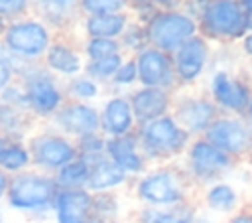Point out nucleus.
Here are the masks:
<instances>
[{"label": "nucleus", "mask_w": 252, "mask_h": 223, "mask_svg": "<svg viewBox=\"0 0 252 223\" xmlns=\"http://www.w3.org/2000/svg\"><path fill=\"white\" fill-rule=\"evenodd\" d=\"M134 199L144 207H173L193 199V184L179 162L150 166L130 182Z\"/></svg>", "instance_id": "1"}, {"label": "nucleus", "mask_w": 252, "mask_h": 223, "mask_svg": "<svg viewBox=\"0 0 252 223\" xmlns=\"http://www.w3.org/2000/svg\"><path fill=\"white\" fill-rule=\"evenodd\" d=\"M57 189L59 187L51 174L30 168L10 176L4 207L8 213L22 215L32 223H45L51 217V205Z\"/></svg>", "instance_id": "2"}, {"label": "nucleus", "mask_w": 252, "mask_h": 223, "mask_svg": "<svg viewBox=\"0 0 252 223\" xmlns=\"http://www.w3.org/2000/svg\"><path fill=\"white\" fill-rule=\"evenodd\" d=\"M136 138L150 166L179 162L189 142L193 140V136L185 128H181L171 114L159 116L152 122L138 126Z\"/></svg>", "instance_id": "3"}, {"label": "nucleus", "mask_w": 252, "mask_h": 223, "mask_svg": "<svg viewBox=\"0 0 252 223\" xmlns=\"http://www.w3.org/2000/svg\"><path fill=\"white\" fill-rule=\"evenodd\" d=\"M16 81L24 89L30 114L39 124H47L53 118V114L61 109V105L67 101L63 91V81L51 75L41 65V61L26 65L18 73Z\"/></svg>", "instance_id": "4"}, {"label": "nucleus", "mask_w": 252, "mask_h": 223, "mask_svg": "<svg viewBox=\"0 0 252 223\" xmlns=\"http://www.w3.org/2000/svg\"><path fill=\"white\" fill-rule=\"evenodd\" d=\"M179 166L183 168L193 187L203 189L215 182L226 180V176L236 170V160L219 150L203 136H195L181 156Z\"/></svg>", "instance_id": "5"}, {"label": "nucleus", "mask_w": 252, "mask_h": 223, "mask_svg": "<svg viewBox=\"0 0 252 223\" xmlns=\"http://www.w3.org/2000/svg\"><path fill=\"white\" fill-rule=\"evenodd\" d=\"M55 34L33 14L22 16L18 20L8 22V28L0 39L4 49L22 61L39 63Z\"/></svg>", "instance_id": "6"}, {"label": "nucleus", "mask_w": 252, "mask_h": 223, "mask_svg": "<svg viewBox=\"0 0 252 223\" xmlns=\"http://www.w3.org/2000/svg\"><path fill=\"white\" fill-rule=\"evenodd\" d=\"M199 34L209 41H238L246 32V12L238 0H209L197 18Z\"/></svg>", "instance_id": "7"}, {"label": "nucleus", "mask_w": 252, "mask_h": 223, "mask_svg": "<svg viewBox=\"0 0 252 223\" xmlns=\"http://www.w3.org/2000/svg\"><path fill=\"white\" fill-rule=\"evenodd\" d=\"M144 26L150 47H156L169 55L189 37L199 34L197 20L185 14L181 8L156 10Z\"/></svg>", "instance_id": "8"}, {"label": "nucleus", "mask_w": 252, "mask_h": 223, "mask_svg": "<svg viewBox=\"0 0 252 223\" xmlns=\"http://www.w3.org/2000/svg\"><path fill=\"white\" fill-rule=\"evenodd\" d=\"M26 142L32 154V168L43 174L53 176L61 166L77 158L75 140L57 132L49 124H37Z\"/></svg>", "instance_id": "9"}, {"label": "nucleus", "mask_w": 252, "mask_h": 223, "mask_svg": "<svg viewBox=\"0 0 252 223\" xmlns=\"http://www.w3.org/2000/svg\"><path fill=\"white\" fill-rule=\"evenodd\" d=\"M207 95L217 105L220 114L244 116L252 97V83L226 67H219L211 73Z\"/></svg>", "instance_id": "10"}, {"label": "nucleus", "mask_w": 252, "mask_h": 223, "mask_svg": "<svg viewBox=\"0 0 252 223\" xmlns=\"http://www.w3.org/2000/svg\"><path fill=\"white\" fill-rule=\"evenodd\" d=\"M169 114L179 122L181 128H185L195 138V136H203L205 134V130L220 114V111L209 99L207 93L175 91Z\"/></svg>", "instance_id": "11"}, {"label": "nucleus", "mask_w": 252, "mask_h": 223, "mask_svg": "<svg viewBox=\"0 0 252 223\" xmlns=\"http://www.w3.org/2000/svg\"><path fill=\"white\" fill-rule=\"evenodd\" d=\"M203 138L215 144L230 158H234L236 162L242 158H250L252 154V136L242 116L219 114L205 130Z\"/></svg>", "instance_id": "12"}, {"label": "nucleus", "mask_w": 252, "mask_h": 223, "mask_svg": "<svg viewBox=\"0 0 252 223\" xmlns=\"http://www.w3.org/2000/svg\"><path fill=\"white\" fill-rule=\"evenodd\" d=\"M211 55H213L211 41L207 37H203L201 34H197V36L189 37L185 43H181L171 53L177 87L185 89V87L195 85L209 69Z\"/></svg>", "instance_id": "13"}, {"label": "nucleus", "mask_w": 252, "mask_h": 223, "mask_svg": "<svg viewBox=\"0 0 252 223\" xmlns=\"http://www.w3.org/2000/svg\"><path fill=\"white\" fill-rule=\"evenodd\" d=\"M136 71H138V85L140 87H158L165 91H179L173 61L169 53H163L156 47H146L134 55Z\"/></svg>", "instance_id": "14"}, {"label": "nucleus", "mask_w": 252, "mask_h": 223, "mask_svg": "<svg viewBox=\"0 0 252 223\" xmlns=\"http://www.w3.org/2000/svg\"><path fill=\"white\" fill-rule=\"evenodd\" d=\"M47 124L57 132L77 140L85 134L98 132V107L94 103L65 101Z\"/></svg>", "instance_id": "15"}, {"label": "nucleus", "mask_w": 252, "mask_h": 223, "mask_svg": "<svg viewBox=\"0 0 252 223\" xmlns=\"http://www.w3.org/2000/svg\"><path fill=\"white\" fill-rule=\"evenodd\" d=\"M136 120L126 93H110L98 107V132L104 138H116L136 132Z\"/></svg>", "instance_id": "16"}, {"label": "nucleus", "mask_w": 252, "mask_h": 223, "mask_svg": "<svg viewBox=\"0 0 252 223\" xmlns=\"http://www.w3.org/2000/svg\"><path fill=\"white\" fill-rule=\"evenodd\" d=\"M41 65L59 81H67L83 73L85 57L81 53V47H77L71 39H67L65 36H55L41 57Z\"/></svg>", "instance_id": "17"}, {"label": "nucleus", "mask_w": 252, "mask_h": 223, "mask_svg": "<svg viewBox=\"0 0 252 223\" xmlns=\"http://www.w3.org/2000/svg\"><path fill=\"white\" fill-rule=\"evenodd\" d=\"M136 126H142L146 122H152L159 116H165L171 112V103H173V93L158 87H134L132 91L126 93Z\"/></svg>", "instance_id": "18"}, {"label": "nucleus", "mask_w": 252, "mask_h": 223, "mask_svg": "<svg viewBox=\"0 0 252 223\" xmlns=\"http://www.w3.org/2000/svg\"><path fill=\"white\" fill-rule=\"evenodd\" d=\"M104 156L112 164H116L130 180L142 176L150 168V162L146 160V156L140 150L136 132L124 134V136H116V138H106Z\"/></svg>", "instance_id": "19"}, {"label": "nucleus", "mask_w": 252, "mask_h": 223, "mask_svg": "<svg viewBox=\"0 0 252 223\" xmlns=\"http://www.w3.org/2000/svg\"><path fill=\"white\" fill-rule=\"evenodd\" d=\"M91 217L93 193L89 189H57L49 217L53 223H91Z\"/></svg>", "instance_id": "20"}, {"label": "nucleus", "mask_w": 252, "mask_h": 223, "mask_svg": "<svg viewBox=\"0 0 252 223\" xmlns=\"http://www.w3.org/2000/svg\"><path fill=\"white\" fill-rule=\"evenodd\" d=\"M53 34H65L73 30L83 14L79 0H32V12Z\"/></svg>", "instance_id": "21"}, {"label": "nucleus", "mask_w": 252, "mask_h": 223, "mask_svg": "<svg viewBox=\"0 0 252 223\" xmlns=\"http://www.w3.org/2000/svg\"><path fill=\"white\" fill-rule=\"evenodd\" d=\"M201 205L205 213L228 217L242 207V195L234 184H230L228 180H220L203 187Z\"/></svg>", "instance_id": "22"}, {"label": "nucleus", "mask_w": 252, "mask_h": 223, "mask_svg": "<svg viewBox=\"0 0 252 223\" xmlns=\"http://www.w3.org/2000/svg\"><path fill=\"white\" fill-rule=\"evenodd\" d=\"M91 170H89V180L85 189H89L91 193H102V191H120L122 187L130 186V178L116 166L112 164L106 156L89 162Z\"/></svg>", "instance_id": "23"}, {"label": "nucleus", "mask_w": 252, "mask_h": 223, "mask_svg": "<svg viewBox=\"0 0 252 223\" xmlns=\"http://www.w3.org/2000/svg\"><path fill=\"white\" fill-rule=\"evenodd\" d=\"M199 205L191 199L173 207H144L138 205L134 213V223H195L199 215Z\"/></svg>", "instance_id": "24"}, {"label": "nucleus", "mask_w": 252, "mask_h": 223, "mask_svg": "<svg viewBox=\"0 0 252 223\" xmlns=\"http://www.w3.org/2000/svg\"><path fill=\"white\" fill-rule=\"evenodd\" d=\"M37 120L22 109L0 103V136L12 142H26L37 128Z\"/></svg>", "instance_id": "25"}, {"label": "nucleus", "mask_w": 252, "mask_h": 223, "mask_svg": "<svg viewBox=\"0 0 252 223\" xmlns=\"http://www.w3.org/2000/svg\"><path fill=\"white\" fill-rule=\"evenodd\" d=\"M130 12H110V14H93L81 18V30L85 37H110L118 39L124 28L130 22Z\"/></svg>", "instance_id": "26"}, {"label": "nucleus", "mask_w": 252, "mask_h": 223, "mask_svg": "<svg viewBox=\"0 0 252 223\" xmlns=\"http://www.w3.org/2000/svg\"><path fill=\"white\" fill-rule=\"evenodd\" d=\"M30 168H32V154H30L28 142L6 140L0 150V170H4L8 176H14Z\"/></svg>", "instance_id": "27"}, {"label": "nucleus", "mask_w": 252, "mask_h": 223, "mask_svg": "<svg viewBox=\"0 0 252 223\" xmlns=\"http://www.w3.org/2000/svg\"><path fill=\"white\" fill-rule=\"evenodd\" d=\"M89 170H91V164L85 158L77 156L75 160H71L65 166H61L53 174V180H55L59 189H79V187L87 186Z\"/></svg>", "instance_id": "28"}, {"label": "nucleus", "mask_w": 252, "mask_h": 223, "mask_svg": "<svg viewBox=\"0 0 252 223\" xmlns=\"http://www.w3.org/2000/svg\"><path fill=\"white\" fill-rule=\"evenodd\" d=\"M63 91L67 101H79V103H94L96 99L102 97V85L85 73L63 81Z\"/></svg>", "instance_id": "29"}, {"label": "nucleus", "mask_w": 252, "mask_h": 223, "mask_svg": "<svg viewBox=\"0 0 252 223\" xmlns=\"http://www.w3.org/2000/svg\"><path fill=\"white\" fill-rule=\"evenodd\" d=\"M93 215L110 223H122L124 205H122L120 191L93 193Z\"/></svg>", "instance_id": "30"}, {"label": "nucleus", "mask_w": 252, "mask_h": 223, "mask_svg": "<svg viewBox=\"0 0 252 223\" xmlns=\"http://www.w3.org/2000/svg\"><path fill=\"white\" fill-rule=\"evenodd\" d=\"M124 57H126V53H114L110 57H102V59H94V61H85L83 73L89 75L91 79H94L96 83H100L104 87V85L110 83L112 75L122 65Z\"/></svg>", "instance_id": "31"}, {"label": "nucleus", "mask_w": 252, "mask_h": 223, "mask_svg": "<svg viewBox=\"0 0 252 223\" xmlns=\"http://www.w3.org/2000/svg\"><path fill=\"white\" fill-rule=\"evenodd\" d=\"M81 53L85 57V61H94V59H102V57H110L114 53H124L122 45L118 39H110V37H85L83 45H81Z\"/></svg>", "instance_id": "32"}, {"label": "nucleus", "mask_w": 252, "mask_h": 223, "mask_svg": "<svg viewBox=\"0 0 252 223\" xmlns=\"http://www.w3.org/2000/svg\"><path fill=\"white\" fill-rule=\"evenodd\" d=\"M118 41L122 45V51L124 53L128 51L132 55H136L138 51H142V49H146L150 45L148 43V36H146V26L142 22L134 20V18H130V22L124 28L122 36L118 37Z\"/></svg>", "instance_id": "33"}, {"label": "nucleus", "mask_w": 252, "mask_h": 223, "mask_svg": "<svg viewBox=\"0 0 252 223\" xmlns=\"http://www.w3.org/2000/svg\"><path fill=\"white\" fill-rule=\"evenodd\" d=\"M138 85V71H136V61L134 55H126L122 65L116 69V73L112 75L108 87L112 89V93H128Z\"/></svg>", "instance_id": "34"}, {"label": "nucleus", "mask_w": 252, "mask_h": 223, "mask_svg": "<svg viewBox=\"0 0 252 223\" xmlns=\"http://www.w3.org/2000/svg\"><path fill=\"white\" fill-rule=\"evenodd\" d=\"M104 144H106V138H104L100 132L85 134V136H81V138L75 140L77 156H79V158H85L87 162L98 160V158L104 156Z\"/></svg>", "instance_id": "35"}, {"label": "nucleus", "mask_w": 252, "mask_h": 223, "mask_svg": "<svg viewBox=\"0 0 252 223\" xmlns=\"http://www.w3.org/2000/svg\"><path fill=\"white\" fill-rule=\"evenodd\" d=\"M81 14L93 16V14H110V12H126L128 0H79Z\"/></svg>", "instance_id": "36"}, {"label": "nucleus", "mask_w": 252, "mask_h": 223, "mask_svg": "<svg viewBox=\"0 0 252 223\" xmlns=\"http://www.w3.org/2000/svg\"><path fill=\"white\" fill-rule=\"evenodd\" d=\"M32 12V0H0V18L12 22Z\"/></svg>", "instance_id": "37"}, {"label": "nucleus", "mask_w": 252, "mask_h": 223, "mask_svg": "<svg viewBox=\"0 0 252 223\" xmlns=\"http://www.w3.org/2000/svg\"><path fill=\"white\" fill-rule=\"evenodd\" d=\"M0 103L4 105H10V107H16V109H22V111H28V103H26V95H24V89L18 81L10 83L8 87H4L0 91ZM30 112V111H28Z\"/></svg>", "instance_id": "38"}, {"label": "nucleus", "mask_w": 252, "mask_h": 223, "mask_svg": "<svg viewBox=\"0 0 252 223\" xmlns=\"http://www.w3.org/2000/svg\"><path fill=\"white\" fill-rule=\"evenodd\" d=\"M16 81V71H14V65L10 61V55L8 51L4 49V45L0 43V91L4 87H8L10 83Z\"/></svg>", "instance_id": "39"}, {"label": "nucleus", "mask_w": 252, "mask_h": 223, "mask_svg": "<svg viewBox=\"0 0 252 223\" xmlns=\"http://www.w3.org/2000/svg\"><path fill=\"white\" fill-rule=\"evenodd\" d=\"M181 0H128V10L154 8V10H173L179 8Z\"/></svg>", "instance_id": "40"}, {"label": "nucleus", "mask_w": 252, "mask_h": 223, "mask_svg": "<svg viewBox=\"0 0 252 223\" xmlns=\"http://www.w3.org/2000/svg\"><path fill=\"white\" fill-rule=\"evenodd\" d=\"M224 223H252V207H240L238 211L228 215Z\"/></svg>", "instance_id": "41"}, {"label": "nucleus", "mask_w": 252, "mask_h": 223, "mask_svg": "<svg viewBox=\"0 0 252 223\" xmlns=\"http://www.w3.org/2000/svg\"><path fill=\"white\" fill-rule=\"evenodd\" d=\"M240 49H242V53H244L246 57L252 59V30L246 32V34L240 37Z\"/></svg>", "instance_id": "42"}, {"label": "nucleus", "mask_w": 252, "mask_h": 223, "mask_svg": "<svg viewBox=\"0 0 252 223\" xmlns=\"http://www.w3.org/2000/svg\"><path fill=\"white\" fill-rule=\"evenodd\" d=\"M8 184H10V176L0 170V203H4V197H6V191H8Z\"/></svg>", "instance_id": "43"}, {"label": "nucleus", "mask_w": 252, "mask_h": 223, "mask_svg": "<svg viewBox=\"0 0 252 223\" xmlns=\"http://www.w3.org/2000/svg\"><path fill=\"white\" fill-rule=\"evenodd\" d=\"M195 223H215V219H213L209 213H205V211H199V215H197Z\"/></svg>", "instance_id": "44"}, {"label": "nucleus", "mask_w": 252, "mask_h": 223, "mask_svg": "<svg viewBox=\"0 0 252 223\" xmlns=\"http://www.w3.org/2000/svg\"><path fill=\"white\" fill-rule=\"evenodd\" d=\"M0 223H8V209L4 207V203H0Z\"/></svg>", "instance_id": "45"}, {"label": "nucleus", "mask_w": 252, "mask_h": 223, "mask_svg": "<svg viewBox=\"0 0 252 223\" xmlns=\"http://www.w3.org/2000/svg\"><path fill=\"white\" fill-rule=\"evenodd\" d=\"M238 2L244 8V12H252V0H238Z\"/></svg>", "instance_id": "46"}, {"label": "nucleus", "mask_w": 252, "mask_h": 223, "mask_svg": "<svg viewBox=\"0 0 252 223\" xmlns=\"http://www.w3.org/2000/svg\"><path fill=\"white\" fill-rule=\"evenodd\" d=\"M6 28H8V20H4V18H0V39H2V36H4V32H6Z\"/></svg>", "instance_id": "47"}, {"label": "nucleus", "mask_w": 252, "mask_h": 223, "mask_svg": "<svg viewBox=\"0 0 252 223\" xmlns=\"http://www.w3.org/2000/svg\"><path fill=\"white\" fill-rule=\"evenodd\" d=\"M91 223H110V221H104V219H100V217H91Z\"/></svg>", "instance_id": "48"}, {"label": "nucleus", "mask_w": 252, "mask_h": 223, "mask_svg": "<svg viewBox=\"0 0 252 223\" xmlns=\"http://www.w3.org/2000/svg\"><path fill=\"white\" fill-rule=\"evenodd\" d=\"M248 73H250V83H252V61H250V69H248Z\"/></svg>", "instance_id": "49"}, {"label": "nucleus", "mask_w": 252, "mask_h": 223, "mask_svg": "<svg viewBox=\"0 0 252 223\" xmlns=\"http://www.w3.org/2000/svg\"><path fill=\"white\" fill-rule=\"evenodd\" d=\"M4 142H6V140H4L2 136H0V150H2V146H4Z\"/></svg>", "instance_id": "50"}, {"label": "nucleus", "mask_w": 252, "mask_h": 223, "mask_svg": "<svg viewBox=\"0 0 252 223\" xmlns=\"http://www.w3.org/2000/svg\"><path fill=\"white\" fill-rule=\"evenodd\" d=\"M122 223H134V221H122Z\"/></svg>", "instance_id": "51"}]
</instances>
